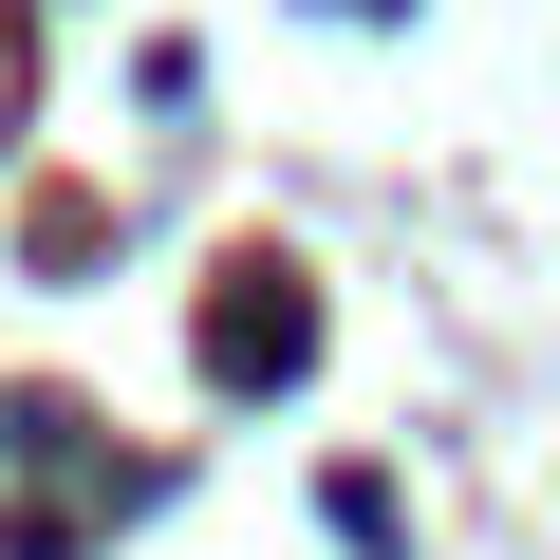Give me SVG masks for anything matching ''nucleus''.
I'll use <instances>...</instances> for the list:
<instances>
[{"label":"nucleus","mask_w":560,"mask_h":560,"mask_svg":"<svg viewBox=\"0 0 560 560\" xmlns=\"http://www.w3.org/2000/svg\"><path fill=\"white\" fill-rule=\"evenodd\" d=\"M300 337H318V318H300V280H280V261H243V300L206 318V355H224V374H300Z\"/></svg>","instance_id":"f257e3e1"}]
</instances>
